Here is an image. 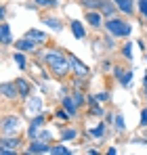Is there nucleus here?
<instances>
[{"mask_svg":"<svg viewBox=\"0 0 147 155\" xmlns=\"http://www.w3.org/2000/svg\"><path fill=\"white\" fill-rule=\"evenodd\" d=\"M114 2H116V6L120 8V13L132 15V11H135V2H132V0H114Z\"/></svg>","mask_w":147,"mask_h":155,"instance_id":"2eb2a0df","label":"nucleus"},{"mask_svg":"<svg viewBox=\"0 0 147 155\" xmlns=\"http://www.w3.org/2000/svg\"><path fill=\"white\" fill-rule=\"evenodd\" d=\"M105 29H107V34H111L114 38H128L130 31H132V25H130L128 21L120 19V17H111V19L105 21Z\"/></svg>","mask_w":147,"mask_h":155,"instance_id":"f03ea898","label":"nucleus"},{"mask_svg":"<svg viewBox=\"0 0 147 155\" xmlns=\"http://www.w3.org/2000/svg\"><path fill=\"white\" fill-rule=\"evenodd\" d=\"M99 11L103 13V17L111 19V17H116V13H118L120 8L116 6V2H114V0H103V4H101V8H99Z\"/></svg>","mask_w":147,"mask_h":155,"instance_id":"1a4fd4ad","label":"nucleus"},{"mask_svg":"<svg viewBox=\"0 0 147 155\" xmlns=\"http://www.w3.org/2000/svg\"><path fill=\"white\" fill-rule=\"evenodd\" d=\"M40 130H42V128H38V126H34V124H29V126H27V138H29V140H34V138H38V134H40Z\"/></svg>","mask_w":147,"mask_h":155,"instance_id":"cd10ccee","label":"nucleus"},{"mask_svg":"<svg viewBox=\"0 0 147 155\" xmlns=\"http://www.w3.org/2000/svg\"><path fill=\"white\" fill-rule=\"evenodd\" d=\"M50 153H53V155H70V153H72V149H67L65 145H55Z\"/></svg>","mask_w":147,"mask_h":155,"instance_id":"bb28decb","label":"nucleus"},{"mask_svg":"<svg viewBox=\"0 0 147 155\" xmlns=\"http://www.w3.org/2000/svg\"><path fill=\"white\" fill-rule=\"evenodd\" d=\"M21 128V117L19 115H4L2 117V124H0V130H2V136H15Z\"/></svg>","mask_w":147,"mask_h":155,"instance_id":"7ed1b4c3","label":"nucleus"},{"mask_svg":"<svg viewBox=\"0 0 147 155\" xmlns=\"http://www.w3.org/2000/svg\"><path fill=\"white\" fill-rule=\"evenodd\" d=\"M139 124H141V128L147 126V109H141V122Z\"/></svg>","mask_w":147,"mask_h":155,"instance_id":"f704fd0d","label":"nucleus"},{"mask_svg":"<svg viewBox=\"0 0 147 155\" xmlns=\"http://www.w3.org/2000/svg\"><path fill=\"white\" fill-rule=\"evenodd\" d=\"M61 105H63V109H65L72 117L78 115V105H76V101H74V97H63V99H61Z\"/></svg>","mask_w":147,"mask_h":155,"instance_id":"f8f14e48","label":"nucleus"},{"mask_svg":"<svg viewBox=\"0 0 147 155\" xmlns=\"http://www.w3.org/2000/svg\"><path fill=\"white\" fill-rule=\"evenodd\" d=\"M13 61L17 63V67H19V69H25V67H27L25 52H21V51H15V52H13Z\"/></svg>","mask_w":147,"mask_h":155,"instance_id":"aec40b11","label":"nucleus"},{"mask_svg":"<svg viewBox=\"0 0 147 155\" xmlns=\"http://www.w3.org/2000/svg\"><path fill=\"white\" fill-rule=\"evenodd\" d=\"M114 128L118 134H122L124 130H126V122H124V115L122 113H116V117H114Z\"/></svg>","mask_w":147,"mask_h":155,"instance_id":"4be33fe9","label":"nucleus"},{"mask_svg":"<svg viewBox=\"0 0 147 155\" xmlns=\"http://www.w3.org/2000/svg\"><path fill=\"white\" fill-rule=\"evenodd\" d=\"M42 23L49 27V29H53V31H61V29H63V21L57 19V17H44Z\"/></svg>","mask_w":147,"mask_h":155,"instance_id":"dca6fc26","label":"nucleus"},{"mask_svg":"<svg viewBox=\"0 0 147 155\" xmlns=\"http://www.w3.org/2000/svg\"><path fill=\"white\" fill-rule=\"evenodd\" d=\"M139 11L143 13V17H145V21H147V0H139Z\"/></svg>","mask_w":147,"mask_h":155,"instance_id":"473e14b6","label":"nucleus"},{"mask_svg":"<svg viewBox=\"0 0 147 155\" xmlns=\"http://www.w3.org/2000/svg\"><path fill=\"white\" fill-rule=\"evenodd\" d=\"M84 19H86L88 25H93V27L105 25V21H103V13H101V11H88V13L84 15Z\"/></svg>","mask_w":147,"mask_h":155,"instance_id":"6e6552de","label":"nucleus"},{"mask_svg":"<svg viewBox=\"0 0 147 155\" xmlns=\"http://www.w3.org/2000/svg\"><path fill=\"white\" fill-rule=\"evenodd\" d=\"M97 101H99V103L109 101V92H105V90H103V92H97Z\"/></svg>","mask_w":147,"mask_h":155,"instance_id":"72a5a7b5","label":"nucleus"},{"mask_svg":"<svg viewBox=\"0 0 147 155\" xmlns=\"http://www.w3.org/2000/svg\"><path fill=\"white\" fill-rule=\"evenodd\" d=\"M42 61L53 69L55 76H67L70 69H72V61L70 57H65L61 51H44L42 52Z\"/></svg>","mask_w":147,"mask_h":155,"instance_id":"f257e3e1","label":"nucleus"},{"mask_svg":"<svg viewBox=\"0 0 147 155\" xmlns=\"http://www.w3.org/2000/svg\"><path fill=\"white\" fill-rule=\"evenodd\" d=\"M103 69H105V71H109V69H114V67H111V61H103Z\"/></svg>","mask_w":147,"mask_h":155,"instance_id":"58836bf2","label":"nucleus"},{"mask_svg":"<svg viewBox=\"0 0 147 155\" xmlns=\"http://www.w3.org/2000/svg\"><path fill=\"white\" fill-rule=\"evenodd\" d=\"M44 122H46V115H44V113H38V115L32 117L29 124H34V126H38V128H44Z\"/></svg>","mask_w":147,"mask_h":155,"instance_id":"a878e982","label":"nucleus"},{"mask_svg":"<svg viewBox=\"0 0 147 155\" xmlns=\"http://www.w3.org/2000/svg\"><path fill=\"white\" fill-rule=\"evenodd\" d=\"M118 153V149H116V147H109V149H107V155H116Z\"/></svg>","mask_w":147,"mask_h":155,"instance_id":"ea45409f","label":"nucleus"},{"mask_svg":"<svg viewBox=\"0 0 147 155\" xmlns=\"http://www.w3.org/2000/svg\"><path fill=\"white\" fill-rule=\"evenodd\" d=\"M76 136H78V130L76 128H65L61 132V140H74Z\"/></svg>","mask_w":147,"mask_h":155,"instance_id":"b1692460","label":"nucleus"},{"mask_svg":"<svg viewBox=\"0 0 147 155\" xmlns=\"http://www.w3.org/2000/svg\"><path fill=\"white\" fill-rule=\"evenodd\" d=\"M15 84H17V90H19V97L21 99H29V82L25 78H15Z\"/></svg>","mask_w":147,"mask_h":155,"instance_id":"9b49d317","label":"nucleus"},{"mask_svg":"<svg viewBox=\"0 0 147 155\" xmlns=\"http://www.w3.org/2000/svg\"><path fill=\"white\" fill-rule=\"evenodd\" d=\"M0 38H2V44L4 46H11L13 44V36H11V27L6 21H2V27H0Z\"/></svg>","mask_w":147,"mask_h":155,"instance_id":"4468645a","label":"nucleus"},{"mask_svg":"<svg viewBox=\"0 0 147 155\" xmlns=\"http://www.w3.org/2000/svg\"><path fill=\"white\" fill-rule=\"evenodd\" d=\"M70 27H72L74 38H78V40H84V38H86V29H84V25H82V21L74 19L72 23H70Z\"/></svg>","mask_w":147,"mask_h":155,"instance_id":"ddd939ff","label":"nucleus"},{"mask_svg":"<svg viewBox=\"0 0 147 155\" xmlns=\"http://www.w3.org/2000/svg\"><path fill=\"white\" fill-rule=\"evenodd\" d=\"M50 151H53V147H50L46 140L34 138V140H29V147H27L25 153H50Z\"/></svg>","mask_w":147,"mask_h":155,"instance_id":"39448f33","label":"nucleus"},{"mask_svg":"<svg viewBox=\"0 0 147 155\" xmlns=\"http://www.w3.org/2000/svg\"><path fill=\"white\" fill-rule=\"evenodd\" d=\"M38 138H40V140H46V143H49L50 138H53V134H50L46 128H42V130H40V134H38Z\"/></svg>","mask_w":147,"mask_h":155,"instance_id":"2f4dec72","label":"nucleus"},{"mask_svg":"<svg viewBox=\"0 0 147 155\" xmlns=\"http://www.w3.org/2000/svg\"><path fill=\"white\" fill-rule=\"evenodd\" d=\"M34 4L36 6H57L59 2L57 0H34Z\"/></svg>","mask_w":147,"mask_h":155,"instance_id":"7c9ffc66","label":"nucleus"},{"mask_svg":"<svg viewBox=\"0 0 147 155\" xmlns=\"http://www.w3.org/2000/svg\"><path fill=\"white\" fill-rule=\"evenodd\" d=\"M132 80H135V74H132V69H128V71H124L122 76H120L118 82H120V86H122V88H128V86L132 84Z\"/></svg>","mask_w":147,"mask_h":155,"instance_id":"412c9836","label":"nucleus"},{"mask_svg":"<svg viewBox=\"0 0 147 155\" xmlns=\"http://www.w3.org/2000/svg\"><path fill=\"white\" fill-rule=\"evenodd\" d=\"M145 97H147V86H145Z\"/></svg>","mask_w":147,"mask_h":155,"instance_id":"79ce46f5","label":"nucleus"},{"mask_svg":"<svg viewBox=\"0 0 147 155\" xmlns=\"http://www.w3.org/2000/svg\"><path fill=\"white\" fill-rule=\"evenodd\" d=\"M105 113H107V111H105L99 103L97 105H91V113H88V115H93V117H103Z\"/></svg>","mask_w":147,"mask_h":155,"instance_id":"393cba45","label":"nucleus"},{"mask_svg":"<svg viewBox=\"0 0 147 155\" xmlns=\"http://www.w3.org/2000/svg\"><path fill=\"white\" fill-rule=\"evenodd\" d=\"M105 46H107V48H109V51H111V48H114V36H111V34H109V36H107V38H105Z\"/></svg>","mask_w":147,"mask_h":155,"instance_id":"e433bc0d","label":"nucleus"},{"mask_svg":"<svg viewBox=\"0 0 147 155\" xmlns=\"http://www.w3.org/2000/svg\"><path fill=\"white\" fill-rule=\"evenodd\" d=\"M0 17H2V21H4V19H6V8H4V6H2V8H0Z\"/></svg>","mask_w":147,"mask_h":155,"instance_id":"a19ab883","label":"nucleus"},{"mask_svg":"<svg viewBox=\"0 0 147 155\" xmlns=\"http://www.w3.org/2000/svg\"><path fill=\"white\" fill-rule=\"evenodd\" d=\"M25 36H27V38H32V40H36L38 44L46 42V31H42V29H34V27H32V29H27V31H25Z\"/></svg>","mask_w":147,"mask_h":155,"instance_id":"f3484780","label":"nucleus"},{"mask_svg":"<svg viewBox=\"0 0 147 155\" xmlns=\"http://www.w3.org/2000/svg\"><path fill=\"white\" fill-rule=\"evenodd\" d=\"M74 101H76V105L80 107V105H84V103H86V94H84V92H82V90L78 88V90L74 92Z\"/></svg>","mask_w":147,"mask_h":155,"instance_id":"c756f323","label":"nucleus"},{"mask_svg":"<svg viewBox=\"0 0 147 155\" xmlns=\"http://www.w3.org/2000/svg\"><path fill=\"white\" fill-rule=\"evenodd\" d=\"M105 130H107V124H105V122H99L97 126L88 128V136H93V138H103V136H105Z\"/></svg>","mask_w":147,"mask_h":155,"instance_id":"6ab92c4d","label":"nucleus"},{"mask_svg":"<svg viewBox=\"0 0 147 155\" xmlns=\"http://www.w3.org/2000/svg\"><path fill=\"white\" fill-rule=\"evenodd\" d=\"M122 54H124V59H128V61H132V42H126L122 46Z\"/></svg>","mask_w":147,"mask_h":155,"instance_id":"c85d7f7f","label":"nucleus"},{"mask_svg":"<svg viewBox=\"0 0 147 155\" xmlns=\"http://www.w3.org/2000/svg\"><path fill=\"white\" fill-rule=\"evenodd\" d=\"M70 61H72V69L76 71V76H88V65L86 63H82L78 57H70Z\"/></svg>","mask_w":147,"mask_h":155,"instance_id":"9d476101","label":"nucleus"},{"mask_svg":"<svg viewBox=\"0 0 147 155\" xmlns=\"http://www.w3.org/2000/svg\"><path fill=\"white\" fill-rule=\"evenodd\" d=\"M0 92H2V97L9 99V101H13V99L19 97V90H17L15 80H13V82H2V84H0Z\"/></svg>","mask_w":147,"mask_h":155,"instance_id":"423d86ee","label":"nucleus"},{"mask_svg":"<svg viewBox=\"0 0 147 155\" xmlns=\"http://www.w3.org/2000/svg\"><path fill=\"white\" fill-rule=\"evenodd\" d=\"M21 145V140L17 138V134L15 136H2L0 138V147H6V149H17Z\"/></svg>","mask_w":147,"mask_h":155,"instance_id":"a211bd4d","label":"nucleus"},{"mask_svg":"<svg viewBox=\"0 0 147 155\" xmlns=\"http://www.w3.org/2000/svg\"><path fill=\"white\" fill-rule=\"evenodd\" d=\"M111 71H114V78H116V80H120V76H122V74H124V69H122V67H120V65H116V67H114Z\"/></svg>","mask_w":147,"mask_h":155,"instance_id":"c9c22d12","label":"nucleus"},{"mask_svg":"<svg viewBox=\"0 0 147 155\" xmlns=\"http://www.w3.org/2000/svg\"><path fill=\"white\" fill-rule=\"evenodd\" d=\"M114 117H116V115H111V113H105V124H114Z\"/></svg>","mask_w":147,"mask_h":155,"instance_id":"4c0bfd02","label":"nucleus"},{"mask_svg":"<svg viewBox=\"0 0 147 155\" xmlns=\"http://www.w3.org/2000/svg\"><path fill=\"white\" fill-rule=\"evenodd\" d=\"M13 46H15V51H21V52H34L36 51V46H38V42L36 40H32V38H19V40H15L13 42Z\"/></svg>","mask_w":147,"mask_h":155,"instance_id":"20e7f679","label":"nucleus"},{"mask_svg":"<svg viewBox=\"0 0 147 155\" xmlns=\"http://www.w3.org/2000/svg\"><path fill=\"white\" fill-rule=\"evenodd\" d=\"M42 107H44V103H42V97H29L27 99V113H29V117H34V115H38V113H42Z\"/></svg>","mask_w":147,"mask_h":155,"instance_id":"0eeeda50","label":"nucleus"},{"mask_svg":"<svg viewBox=\"0 0 147 155\" xmlns=\"http://www.w3.org/2000/svg\"><path fill=\"white\" fill-rule=\"evenodd\" d=\"M80 4L84 8H88V11H99L101 4H103V0H80Z\"/></svg>","mask_w":147,"mask_h":155,"instance_id":"5701e85b","label":"nucleus"}]
</instances>
